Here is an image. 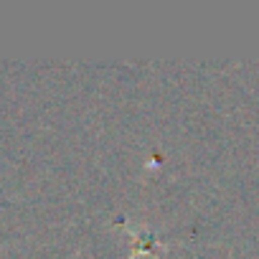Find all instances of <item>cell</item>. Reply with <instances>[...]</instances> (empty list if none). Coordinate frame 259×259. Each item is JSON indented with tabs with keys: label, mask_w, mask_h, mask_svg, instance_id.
<instances>
[{
	"label": "cell",
	"mask_w": 259,
	"mask_h": 259,
	"mask_svg": "<svg viewBox=\"0 0 259 259\" xmlns=\"http://www.w3.org/2000/svg\"><path fill=\"white\" fill-rule=\"evenodd\" d=\"M127 236H130V256L127 259H165L168 254V244H163L150 229L140 226H127L124 221L117 224Z\"/></svg>",
	"instance_id": "obj_1"
}]
</instances>
